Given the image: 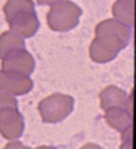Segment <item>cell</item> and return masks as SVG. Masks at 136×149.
<instances>
[{
	"instance_id": "obj_6",
	"label": "cell",
	"mask_w": 136,
	"mask_h": 149,
	"mask_svg": "<svg viewBox=\"0 0 136 149\" xmlns=\"http://www.w3.org/2000/svg\"><path fill=\"white\" fill-rule=\"evenodd\" d=\"M7 23L10 25L11 30L19 34L23 38L33 36L40 27V21L34 9L24 10L15 15L7 20Z\"/></svg>"
},
{
	"instance_id": "obj_14",
	"label": "cell",
	"mask_w": 136,
	"mask_h": 149,
	"mask_svg": "<svg viewBox=\"0 0 136 149\" xmlns=\"http://www.w3.org/2000/svg\"><path fill=\"white\" fill-rule=\"evenodd\" d=\"M62 0H38V3L40 5H53L55 3H58Z\"/></svg>"
},
{
	"instance_id": "obj_13",
	"label": "cell",
	"mask_w": 136,
	"mask_h": 149,
	"mask_svg": "<svg viewBox=\"0 0 136 149\" xmlns=\"http://www.w3.org/2000/svg\"><path fill=\"white\" fill-rule=\"evenodd\" d=\"M6 108H18V102L14 97V95L1 91L0 92V110L6 109Z\"/></svg>"
},
{
	"instance_id": "obj_11",
	"label": "cell",
	"mask_w": 136,
	"mask_h": 149,
	"mask_svg": "<svg viewBox=\"0 0 136 149\" xmlns=\"http://www.w3.org/2000/svg\"><path fill=\"white\" fill-rule=\"evenodd\" d=\"M25 49V42L23 37L14 31H5L0 35V58L7 55L15 50Z\"/></svg>"
},
{
	"instance_id": "obj_5",
	"label": "cell",
	"mask_w": 136,
	"mask_h": 149,
	"mask_svg": "<svg viewBox=\"0 0 136 149\" xmlns=\"http://www.w3.org/2000/svg\"><path fill=\"white\" fill-rule=\"evenodd\" d=\"M33 82L29 78L19 72L0 70V91L12 95H23L32 89Z\"/></svg>"
},
{
	"instance_id": "obj_4",
	"label": "cell",
	"mask_w": 136,
	"mask_h": 149,
	"mask_svg": "<svg viewBox=\"0 0 136 149\" xmlns=\"http://www.w3.org/2000/svg\"><path fill=\"white\" fill-rule=\"evenodd\" d=\"M24 130V119L18 108L0 110V134L7 140L19 139Z\"/></svg>"
},
{
	"instance_id": "obj_3",
	"label": "cell",
	"mask_w": 136,
	"mask_h": 149,
	"mask_svg": "<svg viewBox=\"0 0 136 149\" xmlns=\"http://www.w3.org/2000/svg\"><path fill=\"white\" fill-rule=\"evenodd\" d=\"M74 100L72 96L61 93H54L44 98L39 104V111L44 122L57 123L72 113Z\"/></svg>"
},
{
	"instance_id": "obj_1",
	"label": "cell",
	"mask_w": 136,
	"mask_h": 149,
	"mask_svg": "<svg viewBox=\"0 0 136 149\" xmlns=\"http://www.w3.org/2000/svg\"><path fill=\"white\" fill-rule=\"evenodd\" d=\"M96 37L89 47V56L93 61L106 63L113 60L129 44L131 37L130 27L117 21L107 19L97 25Z\"/></svg>"
},
{
	"instance_id": "obj_9",
	"label": "cell",
	"mask_w": 136,
	"mask_h": 149,
	"mask_svg": "<svg viewBox=\"0 0 136 149\" xmlns=\"http://www.w3.org/2000/svg\"><path fill=\"white\" fill-rule=\"evenodd\" d=\"M105 120L114 130L124 133L132 127V114L125 108L112 107L105 110Z\"/></svg>"
},
{
	"instance_id": "obj_7",
	"label": "cell",
	"mask_w": 136,
	"mask_h": 149,
	"mask_svg": "<svg viewBox=\"0 0 136 149\" xmlns=\"http://www.w3.org/2000/svg\"><path fill=\"white\" fill-rule=\"evenodd\" d=\"M35 66L34 59L25 49L15 50L2 58V70L29 76Z\"/></svg>"
},
{
	"instance_id": "obj_10",
	"label": "cell",
	"mask_w": 136,
	"mask_h": 149,
	"mask_svg": "<svg viewBox=\"0 0 136 149\" xmlns=\"http://www.w3.org/2000/svg\"><path fill=\"white\" fill-rule=\"evenodd\" d=\"M135 0H116L112 6V15L117 21L132 27L134 25Z\"/></svg>"
},
{
	"instance_id": "obj_2",
	"label": "cell",
	"mask_w": 136,
	"mask_h": 149,
	"mask_svg": "<svg viewBox=\"0 0 136 149\" xmlns=\"http://www.w3.org/2000/svg\"><path fill=\"white\" fill-rule=\"evenodd\" d=\"M81 14V9L75 3L62 0L51 6L47 15L48 25L57 32L70 31L78 25Z\"/></svg>"
},
{
	"instance_id": "obj_8",
	"label": "cell",
	"mask_w": 136,
	"mask_h": 149,
	"mask_svg": "<svg viewBox=\"0 0 136 149\" xmlns=\"http://www.w3.org/2000/svg\"><path fill=\"white\" fill-rule=\"evenodd\" d=\"M100 100H101V108L105 110L112 107L125 108L132 114V98L128 97L127 93L123 89L116 86H107L104 88L100 93Z\"/></svg>"
},
{
	"instance_id": "obj_12",
	"label": "cell",
	"mask_w": 136,
	"mask_h": 149,
	"mask_svg": "<svg viewBox=\"0 0 136 149\" xmlns=\"http://www.w3.org/2000/svg\"><path fill=\"white\" fill-rule=\"evenodd\" d=\"M34 9V3L31 0H7L3 7L6 21L13 16L22 13L24 10H32Z\"/></svg>"
}]
</instances>
